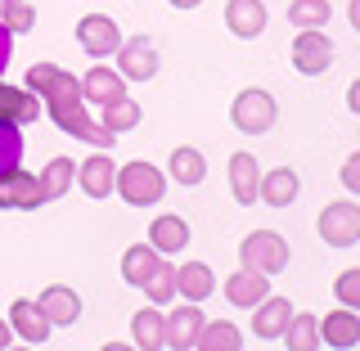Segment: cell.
Returning a JSON list of instances; mask_svg holds the SVG:
<instances>
[{"label": "cell", "mask_w": 360, "mask_h": 351, "mask_svg": "<svg viewBox=\"0 0 360 351\" xmlns=\"http://www.w3.org/2000/svg\"><path fill=\"white\" fill-rule=\"evenodd\" d=\"M41 104H45V117H50L63 135H72V140L90 144V149H108V153H112L117 135L90 117V108H86V99H82V86H77L72 72H59V77H54V86L41 95Z\"/></svg>", "instance_id": "1"}, {"label": "cell", "mask_w": 360, "mask_h": 351, "mask_svg": "<svg viewBox=\"0 0 360 351\" xmlns=\"http://www.w3.org/2000/svg\"><path fill=\"white\" fill-rule=\"evenodd\" d=\"M112 194H122L131 208H153L167 194V172H158L153 162H127V167H117Z\"/></svg>", "instance_id": "2"}, {"label": "cell", "mask_w": 360, "mask_h": 351, "mask_svg": "<svg viewBox=\"0 0 360 351\" xmlns=\"http://www.w3.org/2000/svg\"><path fill=\"white\" fill-rule=\"evenodd\" d=\"M275 117H279V104H275V95L262 90V86L239 90V95H234V104H230V122L243 135H266L270 127H275Z\"/></svg>", "instance_id": "3"}, {"label": "cell", "mask_w": 360, "mask_h": 351, "mask_svg": "<svg viewBox=\"0 0 360 351\" xmlns=\"http://www.w3.org/2000/svg\"><path fill=\"white\" fill-rule=\"evenodd\" d=\"M315 225H320V239L329 248H352V243H360V203L356 198L324 203Z\"/></svg>", "instance_id": "4"}, {"label": "cell", "mask_w": 360, "mask_h": 351, "mask_svg": "<svg viewBox=\"0 0 360 351\" xmlns=\"http://www.w3.org/2000/svg\"><path fill=\"white\" fill-rule=\"evenodd\" d=\"M239 262L248 270H262V275H279L288 266V243L279 239L275 230H252L239 243Z\"/></svg>", "instance_id": "5"}, {"label": "cell", "mask_w": 360, "mask_h": 351, "mask_svg": "<svg viewBox=\"0 0 360 351\" xmlns=\"http://www.w3.org/2000/svg\"><path fill=\"white\" fill-rule=\"evenodd\" d=\"M333 63V41L324 37V27H297V41H292V68L302 77H320L329 72Z\"/></svg>", "instance_id": "6"}, {"label": "cell", "mask_w": 360, "mask_h": 351, "mask_svg": "<svg viewBox=\"0 0 360 351\" xmlns=\"http://www.w3.org/2000/svg\"><path fill=\"white\" fill-rule=\"evenodd\" d=\"M77 45L99 63V59H108V54L122 45V27L108 14H82L77 18Z\"/></svg>", "instance_id": "7"}, {"label": "cell", "mask_w": 360, "mask_h": 351, "mask_svg": "<svg viewBox=\"0 0 360 351\" xmlns=\"http://www.w3.org/2000/svg\"><path fill=\"white\" fill-rule=\"evenodd\" d=\"M117 72L127 77V82H153L158 77V45L149 41V37H122V45L117 50Z\"/></svg>", "instance_id": "8"}, {"label": "cell", "mask_w": 360, "mask_h": 351, "mask_svg": "<svg viewBox=\"0 0 360 351\" xmlns=\"http://www.w3.org/2000/svg\"><path fill=\"white\" fill-rule=\"evenodd\" d=\"M41 203H45V194H41V180L32 172L14 167V172L0 176V208L5 212H37Z\"/></svg>", "instance_id": "9"}, {"label": "cell", "mask_w": 360, "mask_h": 351, "mask_svg": "<svg viewBox=\"0 0 360 351\" xmlns=\"http://www.w3.org/2000/svg\"><path fill=\"white\" fill-rule=\"evenodd\" d=\"M77 86H82V99H86V104H95V108H104V104H112V99L127 95V77H122L117 68H108L104 59L90 68L86 77H77Z\"/></svg>", "instance_id": "10"}, {"label": "cell", "mask_w": 360, "mask_h": 351, "mask_svg": "<svg viewBox=\"0 0 360 351\" xmlns=\"http://www.w3.org/2000/svg\"><path fill=\"white\" fill-rule=\"evenodd\" d=\"M315 329H320V343H324V347L352 351V347H360V311L338 307V311L324 315V320H315Z\"/></svg>", "instance_id": "11"}, {"label": "cell", "mask_w": 360, "mask_h": 351, "mask_svg": "<svg viewBox=\"0 0 360 351\" xmlns=\"http://www.w3.org/2000/svg\"><path fill=\"white\" fill-rule=\"evenodd\" d=\"M9 329H14V338H22V343L41 347V343H50L54 324L45 320V311H41L32 298H18L14 307H9Z\"/></svg>", "instance_id": "12"}, {"label": "cell", "mask_w": 360, "mask_h": 351, "mask_svg": "<svg viewBox=\"0 0 360 351\" xmlns=\"http://www.w3.org/2000/svg\"><path fill=\"white\" fill-rule=\"evenodd\" d=\"M77 180H82V189H86L90 198H108L112 194V180H117V162H112V153L108 149H95L90 158H82Z\"/></svg>", "instance_id": "13"}, {"label": "cell", "mask_w": 360, "mask_h": 351, "mask_svg": "<svg viewBox=\"0 0 360 351\" xmlns=\"http://www.w3.org/2000/svg\"><path fill=\"white\" fill-rule=\"evenodd\" d=\"M198 329H202V311H198V302H185V307H176L172 315H167L162 347H172V351H194Z\"/></svg>", "instance_id": "14"}, {"label": "cell", "mask_w": 360, "mask_h": 351, "mask_svg": "<svg viewBox=\"0 0 360 351\" xmlns=\"http://www.w3.org/2000/svg\"><path fill=\"white\" fill-rule=\"evenodd\" d=\"M37 307L45 311V320H50L54 329L82 320V298H77V288H68V284H50V288L37 298Z\"/></svg>", "instance_id": "15"}, {"label": "cell", "mask_w": 360, "mask_h": 351, "mask_svg": "<svg viewBox=\"0 0 360 351\" xmlns=\"http://www.w3.org/2000/svg\"><path fill=\"white\" fill-rule=\"evenodd\" d=\"M270 293V275H262V270H234L230 279H225V302L230 307H243V311H252L257 302H262Z\"/></svg>", "instance_id": "16"}, {"label": "cell", "mask_w": 360, "mask_h": 351, "mask_svg": "<svg viewBox=\"0 0 360 351\" xmlns=\"http://www.w3.org/2000/svg\"><path fill=\"white\" fill-rule=\"evenodd\" d=\"M288 315H292L288 298H270V293H266V298L252 307V333L262 338V343H279V333H284Z\"/></svg>", "instance_id": "17"}, {"label": "cell", "mask_w": 360, "mask_h": 351, "mask_svg": "<svg viewBox=\"0 0 360 351\" xmlns=\"http://www.w3.org/2000/svg\"><path fill=\"white\" fill-rule=\"evenodd\" d=\"M225 27H230L239 41L262 37L266 32V5L262 0H230V5H225Z\"/></svg>", "instance_id": "18"}, {"label": "cell", "mask_w": 360, "mask_h": 351, "mask_svg": "<svg viewBox=\"0 0 360 351\" xmlns=\"http://www.w3.org/2000/svg\"><path fill=\"white\" fill-rule=\"evenodd\" d=\"M297 194H302V180H297L292 167H275V172H266L257 180V198L270 203V208H288Z\"/></svg>", "instance_id": "19"}, {"label": "cell", "mask_w": 360, "mask_h": 351, "mask_svg": "<svg viewBox=\"0 0 360 351\" xmlns=\"http://www.w3.org/2000/svg\"><path fill=\"white\" fill-rule=\"evenodd\" d=\"M212 288H217V275H212L207 262H185V266H176V298L202 302V298H212Z\"/></svg>", "instance_id": "20"}, {"label": "cell", "mask_w": 360, "mask_h": 351, "mask_svg": "<svg viewBox=\"0 0 360 351\" xmlns=\"http://www.w3.org/2000/svg\"><path fill=\"white\" fill-rule=\"evenodd\" d=\"M0 117H9V122H37L41 117V95H32L27 86H9V82H0Z\"/></svg>", "instance_id": "21"}, {"label": "cell", "mask_w": 360, "mask_h": 351, "mask_svg": "<svg viewBox=\"0 0 360 351\" xmlns=\"http://www.w3.org/2000/svg\"><path fill=\"white\" fill-rule=\"evenodd\" d=\"M158 262H162V253H158L153 243H131L127 253H122V279H127L131 288H144L149 275L158 270Z\"/></svg>", "instance_id": "22"}, {"label": "cell", "mask_w": 360, "mask_h": 351, "mask_svg": "<svg viewBox=\"0 0 360 351\" xmlns=\"http://www.w3.org/2000/svg\"><path fill=\"white\" fill-rule=\"evenodd\" d=\"M167 176H172L176 185H202V180H207V158H202L194 144H180V149H172V158H167Z\"/></svg>", "instance_id": "23"}, {"label": "cell", "mask_w": 360, "mask_h": 351, "mask_svg": "<svg viewBox=\"0 0 360 351\" xmlns=\"http://www.w3.org/2000/svg\"><path fill=\"white\" fill-rule=\"evenodd\" d=\"M257 180H262V167H257L252 153H230V189L243 208L257 203Z\"/></svg>", "instance_id": "24"}, {"label": "cell", "mask_w": 360, "mask_h": 351, "mask_svg": "<svg viewBox=\"0 0 360 351\" xmlns=\"http://www.w3.org/2000/svg\"><path fill=\"white\" fill-rule=\"evenodd\" d=\"M149 243H153L162 257H176L180 248L189 243V221H185V217H172V212H167V217H158V221L149 225Z\"/></svg>", "instance_id": "25"}, {"label": "cell", "mask_w": 360, "mask_h": 351, "mask_svg": "<svg viewBox=\"0 0 360 351\" xmlns=\"http://www.w3.org/2000/svg\"><path fill=\"white\" fill-rule=\"evenodd\" d=\"M162 333H167L162 307H149V311H140L131 320V338H135V347H140V351H162Z\"/></svg>", "instance_id": "26"}, {"label": "cell", "mask_w": 360, "mask_h": 351, "mask_svg": "<svg viewBox=\"0 0 360 351\" xmlns=\"http://www.w3.org/2000/svg\"><path fill=\"white\" fill-rule=\"evenodd\" d=\"M72 176H77V167H72V158H50V162L41 167V194L45 203H54V198H63L68 189H72Z\"/></svg>", "instance_id": "27"}, {"label": "cell", "mask_w": 360, "mask_h": 351, "mask_svg": "<svg viewBox=\"0 0 360 351\" xmlns=\"http://www.w3.org/2000/svg\"><path fill=\"white\" fill-rule=\"evenodd\" d=\"M140 117H144L140 104H135V99H127V95L99 108V127H108L112 135H127V131H135V127H140Z\"/></svg>", "instance_id": "28"}, {"label": "cell", "mask_w": 360, "mask_h": 351, "mask_svg": "<svg viewBox=\"0 0 360 351\" xmlns=\"http://www.w3.org/2000/svg\"><path fill=\"white\" fill-rule=\"evenodd\" d=\"M279 338L288 343V351H315V347H320V329H315V315H311V311H292Z\"/></svg>", "instance_id": "29"}, {"label": "cell", "mask_w": 360, "mask_h": 351, "mask_svg": "<svg viewBox=\"0 0 360 351\" xmlns=\"http://www.w3.org/2000/svg\"><path fill=\"white\" fill-rule=\"evenodd\" d=\"M194 347H198V351H239V347H243V333L234 329L230 320H217V324L202 320V329H198V338H194Z\"/></svg>", "instance_id": "30"}, {"label": "cell", "mask_w": 360, "mask_h": 351, "mask_svg": "<svg viewBox=\"0 0 360 351\" xmlns=\"http://www.w3.org/2000/svg\"><path fill=\"white\" fill-rule=\"evenodd\" d=\"M144 298L153 307H172L176 302V266L172 262H158V270L149 275V284H144Z\"/></svg>", "instance_id": "31"}, {"label": "cell", "mask_w": 360, "mask_h": 351, "mask_svg": "<svg viewBox=\"0 0 360 351\" xmlns=\"http://www.w3.org/2000/svg\"><path fill=\"white\" fill-rule=\"evenodd\" d=\"M18 162H22V131H18V122L0 117V176L14 172Z\"/></svg>", "instance_id": "32"}, {"label": "cell", "mask_w": 360, "mask_h": 351, "mask_svg": "<svg viewBox=\"0 0 360 351\" xmlns=\"http://www.w3.org/2000/svg\"><path fill=\"white\" fill-rule=\"evenodd\" d=\"M329 0H292L288 5V23L292 27H324L329 23Z\"/></svg>", "instance_id": "33"}, {"label": "cell", "mask_w": 360, "mask_h": 351, "mask_svg": "<svg viewBox=\"0 0 360 351\" xmlns=\"http://www.w3.org/2000/svg\"><path fill=\"white\" fill-rule=\"evenodd\" d=\"M0 23H5L14 37H22V32L37 27V9H32L27 0H0Z\"/></svg>", "instance_id": "34"}, {"label": "cell", "mask_w": 360, "mask_h": 351, "mask_svg": "<svg viewBox=\"0 0 360 351\" xmlns=\"http://www.w3.org/2000/svg\"><path fill=\"white\" fill-rule=\"evenodd\" d=\"M333 298L342 302V307L360 311V270H356V266H352V270H342V275H338V284H333Z\"/></svg>", "instance_id": "35"}, {"label": "cell", "mask_w": 360, "mask_h": 351, "mask_svg": "<svg viewBox=\"0 0 360 351\" xmlns=\"http://www.w3.org/2000/svg\"><path fill=\"white\" fill-rule=\"evenodd\" d=\"M59 72H63L59 63H32V68H27V77H22V86H27L32 95H45V90L54 86V77H59Z\"/></svg>", "instance_id": "36"}, {"label": "cell", "mask_w": 360, "mask_h": 351, "mask_svg": "<svg viewBox=\"0 0 360 351\" xmlns=\"http://www.w3.org/2000/svg\"><path fill=\"white\" fill-rule=\"evenodd\" d=\"M9 59H14V32L0 23V77H5V68H9Z\"/></svg>", "instance_id": "37"}, {"label": "cell", "mask_w": 360, "mask_h": 351, "mask_svg": "<svg viewBox=\"0 0 360 351\" xmlns=\"http://www.w3.org/2000/svg\"><path fill=\"white\" fill-rule=\"evenodd\" d=\"M342 185L352 189V194L360 189V153H352V158H347V167H342Z\"/></svg>", "instance_id": "38"}, {"label": "cell", "mask_w": 360, "mask_h": 351, "mask_svg": "<svg viewBox=\"0 0 360 351\" xmlns=\"http://www.w3.org/2000/svg\"><path fill=\"white\" fill-rule=\"evenodd\" d=\"M14 343V329H9V320H0V351Z\"/></svg>", "instance_id": "39"}, {"label": "cell", "mask_w": 360, "mask_h": 351, "mask_svg": "<svg viewBox=\"0 0 360 351\" xmlns=\"http://www.w3.org/2000/svg\"><path fill=\"white\" fill-rule=\"evenodd\" d=\"M347 104H352V113H360V82H352V90H347Z\"/></svg>", "instance_id": "40"}, {"label": "cell", "mask_w": 360, "mask_h": 351, "mask_svg": "<svg viewBox=\"0 0 360 351\" xmlns=\"http://www.w3.org/2000/svg\"><path fill=\"white\" fill-rule=\"evenodd\" d=\"M167 5H172V9H198L202 0H167Z\"/></svg>", "instance_id": "41"}]
</instances>
